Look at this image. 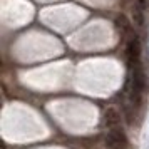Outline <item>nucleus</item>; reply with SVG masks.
<instances>
[{
	"instance_id": "obj_2",
	"label": "nucleus",
	"mask_w": 149,
	"mask_h": 149,
	"mask_svg": "<svg viewBox=\"0 0 149 149\" xmlns=\"http://www.w3.org/2000/svg\"><path fill=\"white\" fill-rule=\"evenodd\" d=\"M104 142H106V146L109 149H127V146H129L127 136H126V132L121 127L111 129L107 132V136H106Z\"/></svg>"
},
{
	"instance_id": "obj_6",
	"label": "nucleus",
	"mask_w": 149,
	"mask_h": 149,
	"mask_svg": "<svg viewBox=\"0 0 149 149\" xmlns=\"http://www.w3.org/2000/svg\"><path fill=\"white\" fill-rule=\"evenodd\" d=\"M137 3H139V7L146 8V0H137Z\"/></svg>"
},
{
	"instance_id": "obj_1",
	"label": "nucleus",
	"mask_w": 149,
	"mask_h": 149,
	"mask_svg": "<svg viewBox=\"0 0 149 149\" xmlns=\"http://www.w3.org/2000/svg\"><path fill=\"white\" fill-rule=\"evenodd\" d=\"M144 89H146V74H144V69L141 67V64H137L132 67V77H131V101L136 106L141 102Z\"/></svg>"
},
{
	"instance_id": "obj_4",
	"label": "nucleus",
	"mask_w": 149,
	"mask_h": 149,
	"mask_svg": "<svg viewBox=\"0 0 149 149\" xmlns=\"http://www.w3.org/2000/svg\"><path fill=\"white\" fill-rule=\"evenodd\" d=\"M102 121H104V126L114 129V127H119L121 124V114L116 107H107L102 114Z\"/></svg>"
},
{
	"instance_id": "obj_3",
	"label": "nucleus",
	"mask_w": 149,
	"mask_h": 149,
	"mask_svg": "<svg viewBox=\"0 0 149 149\" xmlns=\"http://www.w3.org/2000/svg\"><path fill=\"white\" fill-rule=\"evenodd\" d=\"M139 59H141V44H139V39L137 37H131L126 45V61H127V65L131 69L139 64Z\"/></svg>"
},
{
	"instance_id": "obj_5",
	"label": "nucleus",
	"mask_w": 149,
	"mask_h": 149,
	"mask_svg": "<svg viewBox=\"0 0 149 149\" xmlns=\"http://www.w3.org/2000/svg\"><path fill=\"white\" fill-rule=\"evenodd\" d=\"M116 25H117V29H121L122 34H127V35L132 34V27H131L129 20L124 17V15H119V17L116 19ZM131 37H134V35H131Z\"/></svg>"
}]
</instances>
